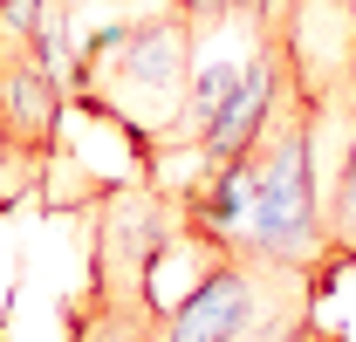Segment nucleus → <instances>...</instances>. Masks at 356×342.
I'll use <instances>...</instances> for the list:
<instances>
[{
  "label": "nucleus",
  "instance_id": "nucleus-1",
  "mask_svg": "<svg viewBox=\"0 0 356 342\" xmlns=\"http://www.w3.org/2000/svg\"><path fill=\"white\" fill-rule=\"evenodd\" d=\"M254 206H247V247L240 254L288 260V267H322L329 260V226H322V171H315V103L281 76L274 117L254 144Z\"/></svg>",
  "mask_w": 356,
  "mask_h": 342
},
{
  "label": "nucleus",
  "instance_id": "nucleus-2",
  "mask_svg": "<svg viewBox=\"0 0 356 342\" xmlns=\"http://www.w3.org/2000/svg\"><path fill=\"white\" fill-rule=\"evenodd\" d=\"M192 35H199V28H192L178 7H158V14L131 21L124 55L83 89V103H103V110L151 151V144L172 137V124H178V103H185L192 62H199V55H192Z\"/></svg>",
  "mask_w": 356,
  "mask_h": 342
},
{
  "label": "nucleus",
  "instance_id": "nucleus-3",
  "mask_svg": "<svg viewBox=\"0 0 356 342\" xmlns=\"http://www.w3.org/2000/svg\"><path fill=\"white\" fill-rule=\"evenodd\" d=\"M302 301H315V267H288L261 254H206L199 281L165 308L158 342H233L261 315L302 308Z\"/></svg>",
  "mask_w": 356,
  "mask_h": 342
},
{
  "label": "nucleus",
  "instance_id": "nucleus-4",
  "mask_svg": "<svg viewBox=\"0 0 356 342\" xmlns=\"http://www.w3.org/2000/svg\"><path fill=\"white\" fill-rule=\"evenodd\" d=\"M62 110H69V83L55 69H42L28 48H7L0 55V130L35 165H48L62 144Z\"/></svg>",
  "mask_w": 356,
  "mask_h": 342
},
{
  "label": "nucleus",
  "instance_id": "nucleus-5",
  "mask_svg": "<svg viewBox=\"0 0 356 342\" xmlns=\"http://www.w3.org/2000/svg\"><path fill=\"white\" fill-rule=\"evenodd\" d=\"M240 83H247V62H233V55H213V62H192V83H185V103H178V124L172 137H206V130L220 124V110L240 96Z\"/></svg>",
  "mask_w": 356,
  "mask_h": 342
},
{
  "label": "nucleus",
  "instance_id": "nucleus-6",
  "mask_svg": "<svg viewBox=\"0 0 356 342\" xmlns=\"http://www.w3.org/2000/svg\"><path fill=\"white\" fill-rule=\"evenodd\" d=\"M315 336V301H302V308H274V315H261L247 336L233 342H309Z\"/></svg>",
  "mask_w": 356,
  "mask_h": 342
},
{
  "label": "nucleus",
  "instance_id": "nucleus-7",
  "mask_svg": "<svg viewBox=\"0 0 356 342\" xmlns=\"http://www.w3.org/2000/svg\"><path fill=\"white\" fill-rule=\"evenodd\" d=\"M35 171H42V165H35V158H28V151L0 130V206H14V199L35 185Z\"/></svg>",
  "mask_w": 356,
  "mask_h": 342
},
{
  "label": "nucleus",
  "instance_id": "nucleus-8",
  "mask_svg": "<svg viewBox=\"0 0 356 342\" xmlns=\"http://www.w3.org/2000/svg\"><path fill=\"white\" fill-rule=\"evenodd\" d=\"M247 14H254V28H261V42H288V28H295V14H302V0H254Z\"/></svg>",
  "mask_w": 356,
  "mask_h": 342
},
{
  "label": "nucleus",
  "instance_id": "nucleus-9",
  "mask_svg": "<svg viewBox=\"0 0 356 342\" xmlns=\"http://www.w3.org/2000/svg\"><path fill=\"white\" fill-rule=\"evenodd\" d=\"M172 7L192 21V28H213V21H226V14L240 7V0H172Z\"/></svg>",
  "mask_w": 356,
  "mask_h": 342
},
{
  "label": "nucleus",
  "instance_id": "nucleus-10",
  "mask_svg": "<svg viewBox=\"0 0 356 342\" xmlns=\"http://www.w3.org/2000/svg\"><path fill=\"white\" fill-rule=\"evenodd\" d=\"M309 342H343V336H329V329H322V322H315V336Z\"/></svg>",
  "mask_w": 356,
  "mask_h": 342
}]
</instances>
